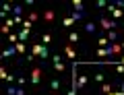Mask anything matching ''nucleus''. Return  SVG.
<instances>
[{
  "instance_id": "1",
  "label": "nucleus",
  "mask_w": 124,
  "mask_h": 95,
  "mask_svg": "<svg viewBox=\"0 0 124 95\" xmlns=\"http://www.w3.org/2000/svg\"><path fill=\"white\" fill-rule=\"evenodd\" d=\"M99 25H101V29H106V33H108V31H114V29H116V21H114V19L103 17V15L99 17Z\"/></svg>"
},
{
  "instance_id": "2",
  "label": "nucleus",
  "mask_w": 124,
  "mask_h": 95,
  "mask_svg": "<svg viewBox=\"0 0 124 95\" xmlns=\"http://www.w3.org/2000/svg\"><path fill=\"white\" fill-rule=\"evenodd\" d=\"M29 81L33 83V85H39L41 83V68H33V70H31V74H29Z\"/></svg>"
},
{
  "instance_id": "3",
  "label": "nucleus",
  "mask_w": 124,
  "mask_h": 95,
  "mask_svg": "<svg viewBox=\"0 0 124 95\" xmlns=\"http://www.w3.org/2000/svg\"><path fill=\"white\" fill-rule=\"evenodd\" d=\"M108 10L112 13V17H114V19H124V10L118 8L116 4H110V6H108Z\"/></svg>"
},
{
  "instance_id": "4",
  "label": "nucleus",
  "mask_w": 124,
  "mask_h": 95,
  "mask_svg": "<svg viewBox=\"0 0 124 95\" xmlns=\"http://www.w3.org/2000/svg\"><path fill=\"white\" fill-rule=\"evenodd\" d=\"M48 48V45H41V44H33L31 45V54L37 56V58H41V54H44V50Z\"/></svg>"
},
{
  "instance_id": "5",
  "label": "nucleus",
  "mask_w": 124,
  "mask_h": 95,
  "mask_svg": "<svg viewBox=\"0 0 124 95\" xmlns=\"http://www.w3.org/2000/svg\"><path fill=\"white\" fill-rule=\"evenodd\" d=\"M52 62H54V68H56L58 73H64V68H66V66H64V62H62V58H60L58 54L52 58Z\"/></svg>"
},
{
  "instance_id": "6",
  "label": "nucleus",
  "mask_w": 124,
  "mask_h": 95,
  "mask_svg": "<svg viewBox=\"0 0 124 95\" xmlns=\"http://www.w3.org/2000/svg\"><path fill=\"white\" fill-rule=\"evenodd\" d=\"M108 50H110V56L114 58L116 54H120V52H122V44H118V41H116V44H110V45H108Z\"/></svg>"
},
{
  "instance_id": "7",
  "label": "nucleus",
  "mask_w": 124,
  "mask_h": 95,
  "mask_svg": "<svg viewBox=\"0 0 124 95\" xmlns=\"http://www.w3.org/2000/svg\"><path fill=\"white\" fill-rule=\"evenodd\" d=\"M95 54H97V58H103V60H106V58H110V60H112V56H110V50H108V48H99V50L95 52Z\"/></svg>"
},
{
  "instance_id": "8",
  "label": "nucleus",
  "mask_w": 124,
  "mask_h": 95,
  "mask_svg": "<svg viewBox=\"0 0 124 95\" xmlns=\"http://www.w3.org/2000/svg\"><path fill=\"white\" fill-rule=\"evenodd\" d=\"M15 54H17V48H15V45H8V48L2 52V58H10V56H15Z\"/></svg>"
},
{
  "instance_id": "9",
  "label": "nucleus",
  "mask_w": 124,
  "mask_h": 95,
  "mask_svg": "<svg viewBox=\"0 0 124 95\" xmlns=\"http://www.w3.org/2000/svg\"><path fill=\"white\" fill-rule=\"evenodd\" d=\"M87 79H89V77H85V74H79V77H77V89H83V87L87 85Z\"/></svg>"
},
{
  "instance_id": "10",
  "label": "nucleus",
  "mask_w": 124,
  "mask_h": 95,
  "mask_svg": "<svg viewBox=\"0 0 124 95\" xmlns=\"http://www.w3.org/2000/svg\"><path fill=\"white\" fill-rule=\"evenodd\" d=\"M54 19H56V13L54 10H44V21L46 23H52Z\"/></svg>"
},
{
  "instance_id": "11",
  "label": "nucleus",
  "mask_w": 124,
  "mask_h": 95,
  "mask_svg": "<svg viewBox=\"0 0 124 95\" xmlns=\"http://www.w3.org/2000/svg\"><path fill=\"white\" fill-rule=\"evenodd\" d=\"M72 6H75L77 13H83V15H85V4L81 2V0H72Z\"/></svg>"
},
{
  "instance_id": "12",
  "label": "nucleus",
  "mask_w": 124,
  "mask_h": 95,
  "mask_svg": "<svg viewBox=\"0 0 124 95\" xmlns=\"http://www.w3.org/2000/svg\"><path fill=\"white\" fill-rule=\"evenodd\" d=\"M64 54H66V58H68V60H75V58H77V52L72 50L70 45H66V48H64Z\"/></svg>"
},
{
  "instance_id": "13",
  "label": "nucleus",
  "mask_w": 124,
  "mask_h": 95,
  "mask_svg": "<svg viewBox=\"0 0 124 95\" xmlns=\"http://www.w3.org/2000/svg\"><path fill=\"white\" fill-rule=\"evenodd\" d=\"M85 31H87V33H95V31H97V25H95L93 21L85 23Z\"/></svg>"
},
{
  "instance_id": "14",
  "label": "nucleus",
  "mask_w": 124,
  "mask_h": 95,
  "mask_svg": "<svg viewBox=\"0 0 124 95\" xmlns=\"http://www.w3.org/2000/svg\"><path fill=\"white\" fill-rule=\"evenodd\" d=\"M13 10H15V6H10V4H2V17H6V15H13Z\"/></svg>"
},
{
  "instance_id": "15",
  "label": "nucleus",
  "mask_w": 124,
  "mask_h": 95,
  "mask_svg": "<svg viewBox=\"0 0 124 95\" xmlns=\"http://www.w3.org/2000/svg\"><path fill=\"white\" fill-rule=\"evenodd\" d=\"M50 89L56 93V91H60V79H52V83H50Z\"/></svg>"
},
{
  "instance_id": "16",
  "label": "nucleus",
  "mask_w": 124,
  "mask_h": 95,
  "mask_svg": "<svg viewBox=\"0 0 124 95\" xmlns=\"http://www.w3.org/2000/svg\"><path fill=\"white\" fill-rule=\"evenodd\" d=\"M27 37H29V29H21V33H19V41L27 44Z\"/></svg>"
},
{
  "instance_id": "17",
  "label": "nucleus",
  "mask_w": 124,
  "mask_h": 95,
  "mask_svg": "<svg viewBox=\"0 0 124 95\" xmlns=\"http://www.w3.org/2000/svg\"><path fill=\"white\" fill-rule=\"evenodd\" d=\"M68 41H70V44H79V41H81V35H79L77 31H72L70 35H68Z\"/></svg>"
},
{
  "instance_id": "18",
  "label": "nucleus",
  "mask_w": 124,
  "mask_h": 95,
  "mask_svg": "<svg viewBox=\"0 0 124 95\" xmlns=\"http://www.w3.org/2000/svg\"><path fill=\"white\" fill-rule=\"evenodd\" d=\"M106 37L110 39V44H116V39H118V33H116V31H108Z\"/></svg>"
},
{
  "instance_id": "19",
  "label": "nucleus",
  "mask_w": 124,
  "mask_h": 95,
  "mask_svg": "<svg viewBox=\"0 0 124 95\" xmlns=\"http://www.w3.org/2000/svg\"><path fill=\"white\" fill-rule=\"evenodd\" d=\"M97 45H101V48H106V45H110V39H108L106 35H103V37H97Z\"/></svg>"
},
{
  "instance_id": "20",
  "label": "nucleus",
  "mask_w": 124,
  "mask_h": 95,
  "mask_svg": "<svg viewBox=\"0 0 124 95\" xmlns=\"http://www.w3.org/2000/svg\"><path fill=\"white\" fill-rule=\"evenodd\" d=\"M75 19H72V17H66V19H64V21H62V25H64V27H72V25H75Z\"/></svg>"
},
{
  "instance_id": "21",
  "label": "nucleus",
  "mask_w": 124,
  "mask_h": 95,
  "mask_svg": "<svg viewBox=\"0 0 124 95\" xmlns=\"http://www.w3.org/2000/svg\"><path fill=\"white\" fill-rule=\"evenodd\" d=\"M8 41H10L13 45H17V44H19V35H17V33H10V35H8Z\"/></svg>"
},
{
  "instance_id": "22",
  "label": "nucleus",
  "mask_w": 124,
  "mask_h": 95,
  "mask_svg": "<svg viewBox=\"0 0 124 95\" xmlns=\"http://www.w3.org/2000/svg\"><path fill=\"white\" fill-rule=\"evenodd\" d=\"M15 48H17V54H25V44H23V41H19Z\"/></svg>"
},
{
  "instance_id": "23",
  "label": "nucleus",
  "mask_w": 124,
  "mask_h": 95,
  "mask_svg": "<svg viewBox=\"0 0 124 95\" xmlns=\"http://www.w3.org/2000/svg\"><path fill=\"white\" fill-rule=\"evenodd\" d=\"M93 81H97V83H103V81H106V74H103V73H97L95 77H93Z\"/></svg>"
},
{
  "instance_id": "24",
  "label": "nucleus",
  "mask_w": 124,
  "mask_h": 95,
  "mask_svg": "<svg viewBox=\"0 0 124 95\" xmlns=\"http://www.w3.org/2000/svg\"><path fill=\"white\" fill-rule=\"evenodd\" d=\"M101 91H103V93H112V85H110V83H103V85H101Z\"/></svg>"
},
{
  "instance_id": "25",
  "label": "nucleus",
  "mask_w": 124,
  "mask_h": 95,
  "mask_svg": "<svg viewBox=\"0 0 124 95\" xmlns=\"http://www.w3.org/2000/svg\"><path fill=\"white\" fill-rule=\"evenodd\" d=\"M8 77H10V74L6 73V68H4V66H0V79H4V81H6Z\"/></svg>"
},
{
  "instance_id": "26",
  "label": "nucleus",
  "mask_w": 124,
  "mask_h": 95,
  "mask_svg": "<svg viewBox=\"0 0 124 95\" xmlns=\"http://www.w3.org/2000/svg\"><path fill=\"white\" fill-rule=\"evenodd\" d=\"M95 6H97L99 10H103V8L108 6V2H106V0H97V2H95Z\"/></svg>"
},
{
  "instance_id": "27",
  "label": "nucleus",
  "mask_w": 124,
  "mask_h": 95,
  "mask_svg": "<svg viewBox=\"0 0 124 95\" xmlns=\"http://www.w3.org/2000/svg\"><path fill=\"white\" fill-rule=\"evenodd\" d=\"M4 25H6L8 29H13L15 25H17V23H15V19H6V21H4Z\"/></svg>"
},
{
  "instance_id": "28",
  "label": "nucleus",
  "mask_w": 124,
  "mask_h": 95,
  "mask_svg": "<svg viewBox=\"0 0 124 95\" xmlns=\"http://www.w3.org/2000/svg\"><path fill=\"white\" fill-rule=\"evenodd\" d=\"M27 19H29L31 23H35L37 19H39V15H37V13H29V17H27Z\"/></svg>"
},
{
  "instance_id": "29",
  "label": "nucleus",
  "mask_w": 124,
  "mask_h": 95,
  "mask_svg": "<svg viewBox=\"0 0 124 95\" xmlns=\"http://www.w3.org/2000/svg\"><path fill=\"white\" fill-rule=\"evenodd\" d=\"M41 41H44V44H50V41H52V35H50V33H44V35H41Z\"/></svg>"
},
{
  "instance_id": "30",
  "label": "nucleus",
  "mask_w": 124,
  "mask_h": 95,
  "mask_svg": "<svg viewBox=\"0 0 124 95\" xmlns=\"http://www.w3.org/2000/svg\"><path fill=\"white\" fill-rule=\"evenodd\" d=\"M33 27V23L29 21V19H25V21H23V29H31Z\"/></svg>"
},
{
  "instance_id": "31",
  "label": "nucleus",
  "mask_w": 124,
  "mask_h": 95,
  "mask_svg": "<svg viewBox=\"0 0 124 95\" xmlns=\"http://www.w3.org/2000/svg\"><path fill=\"white\" fill-rule=\"evenodd\" d=\"M21 13H23V8H21V6H15V10H13V15H15V17H21Z\"/></svg>"
},
{
  "instance_id": "32",
  "label": "nucleus",
  "mask_w": 124,
  "mask_h": 95,
  "mask_svg": "<svg viewBox=\"0 0 124 95\" xmlns=\"http://www.w3.org/2000/svg\"><path fill=\"white\" fill-rule=\"evenodd\" d=\"M116 73H118V74L124 73V64H118V66H116Z\"/></svg>"
},
{
  "instance_id": "33",
  "label": "nucleus",
  "mask_w": 124,
  "mask_h": 95,
  "mask_svg": "<svg viewBox=\"0 0 124 95\" xmlns=\"http://www.w3.org/2000/svg\"><path fill=\"white\" fill-rule=\"evenodd\" d=\"M17 83H19V87H23V85H25V77H19Z\"/></svg>"
},
{
  "instance_id": "34",
  "label": "nucleus",
  "mask_w": 124,
  "mask_h": 95,
  "mask_svg": "<svg viewBox=\"0 0 124 95\" xmlns=\"http://www.w3.org/2000/svg\"><path fill=\"white\" fill-rule=\"evenodd\" d=\"M116 6H118V8H122V10H124V0H118V2H116Z\"/></svg>"
},
{
  "instance_id": "35",
  "label": "nucleus",
  "mask_w": 124,
  "mask_h": 95,
  "mask_svg": "<svg viewBox=\"0 0 124 95\" xmlns=\"http://www.w3.org/2000/svg\"><path fill=\"white\" fill-rule=\"evenodd\" d=\"M17 93V87H8V95H15Z\"/></svg>"
},
{
  "instance_id": "36",
  "label": "nucleus",
  "mask_w": 124,
  "mask_h": 95,
  "mask_svg": "<svg viewBox=\"0 0 124 95\" xmlns=\"http://www.w3.org/2000/svg\"><path fill=\"white\" fill-rule=\"evenodd\" d=\"M15 95H25V91H23V87H17V93Z\"/></svg>"
},
{
  "instance_id": "37",
  "label": "nucleus",
  "mask_w": 124,
  "mask_h": 95,
  "mask_svg": "<svg viewBox=\"0 0 124 95\" xmlns=\"http://www.w3.org/2000/svg\"><path fill=\"white\" fill-rule=\"evenodd\" d=\"M66 95H77V89H70V91H68Z\"/></svg>"
},
{
  "instance_id": "38",
  "label": "nucleus",
  "mask_w": 124,
  "mask_h": 95,
  "mask_svg": "<svg viewBox=\"0 0 124 95\" xmlns=\"http://www.w3.org/2000/svg\"><path fill=\"white\" fill-rule=\"evenodd\" d=\"M120 91H124V83H122V85H120Z\"/></svg>"
},
{
  "instance_id": "39",
  "label": "nucleus",
  "mask_w": 124,
  "mask_h": 95,
  "mask_svg": "<svg viewBox=\"0 0 124 95\" xmlns=\"http://www.w3.org/2000/svg\"><path fill=\"white\" fill-rule=\"evenodd\" d=\"M120 62H122V64H124V56H122V60H120Z\"/></svg>"
},
{
  "instance_id": "40",
  "label": "nucleus",
  "mask_w": 124,
  "mask_h": 95,
  "mask_svg": "<svg viewBox=\"0 0 124 95\" xmlns=\"http://www.w3.org/2000/svg\"><path fill=\"white\" fill-rule=\"evenodd\" d=\"M122 50H124V44H122Z\"/></svg>"
}]
</instances>
